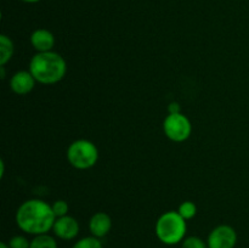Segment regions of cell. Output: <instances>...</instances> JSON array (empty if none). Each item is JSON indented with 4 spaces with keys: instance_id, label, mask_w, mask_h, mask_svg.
<instances>
[{
    "instance_id": "1",
    "label": "cell",
    "mask_w": 249,
    "mask_h": 248,
    "mask_svg": "<svg viewBox=\"0 0 249 248\" xmlns=\"http://www.w3.org/2000/svg\"><path fill=\"white\" fill-rule=\"evenodd\" d=\"M15 220L24 233L38 236L53 230L56 216L50 204L43 199L33 198L27 199L18 207Z\"/></svg>"
},
{
    "instance_id": "2",
    "label": "cell",
    "mask_w": 249,
    "mask_h": 248,
    "mask_svg": "<svg viewBox=\"0 0 249 248\" xmlns=\"http://www.w3.org/2000/svg\"><path fill=\"white\" fill-rule=\"evenodd\" d=\"M29 72L36 78V83L44 85L56 84L65 78L67 63L65 58L55 51L36 53L31 58Z\"/></svg>"
},
{
    "instance_id": "3",
    "label": "cell",
    "mask_w": 249,
    "mask_h": 248,
    "mask_svg": "<svg viewBox=\"0 0 249 248\" xmlns=\"http://www.w3.org/2000/svg\"><path fill=\"white\" fill-rule=\"evenodd\" d=\"M156 236L162 243L174 246L184 241L187 231L186 220L178 212L169 211L163 213L156 221Z\"/></svg>"
},
{
    "instance_id": "4",
    "label": "cell",
    "mask_w": 249,
    "mask_h": 248,
    "mask_svg": "<svg viewBox=\"0 0 249 248\" xmlns=\"http://www.w3.org/2000/svg\"><path fill=\"white\" fill-rule=\"evenodd\" d=\"M67 159L75 169L85 170L94 167L99 159V150L90 140L79 139L68 146Z\"/></svg>"
},
{
    "instance_id": "5",
    "label": "cell",
    "mask_w": 249,
    "mask_h": 248,
    "mask_svg": "<svg viewBox=\"0 0 249 248\" xmlns=\"http://www.w3.org/2000/svg\"><path fill=\"white\" fill-rule=\"evenodd\" d=\"M163 131L169 140L184 142L192 133L191 122L182 113H169L163 122Z\"/></svg>"
},
{
    "instance_id": "6",
    "label": "cell",
    "mask_w": 249,
    "mask_h": 248,
    "mask_svg": "<svg viewBox=\"0 0 249 248\" xmlns=\"http://www.w3.org/2000/svg\"><path fill=\"white\" fill-rule=\"evenodd\" d=\"M237 243V232L230 225H218L211 231L207 238L208 248H235Z\"/></svg>"
},
{
    "instance_id": "7",
    "label": "cell",
    "mask_w": 249,
    "mask_h": 248,
    "mask_svg": "<svg viewBox=\"0 0 249 248\" xmlns=\"http://www.w3.org/2000/svg\"><path fill=\"white\" fill-rule=\"evenodd\" d=\"M80 230L79 223L74 216L65 215L61 218H56L55 223H53V235L57 238L63 241H71L74 240L78 236Z\"/></svg>"
},
{
    "instance_id": "8",
    "label": "cell",
    "mask_w": 249,
    "mask_h": 248,
    "mask_svg": "<svg viewBox=\"0 0 249 248\" xmlns=\"http://www.w3.org/2000/svg\"><path fill=\"white\" fill-rule=\"evenodd\" d=\"M36 78L28 71H18L10 79V88L17 95H27L36 87Z\"/></svg>"
},
{
    "instance_id": "9",
    "label": "cell",
    "mask_w": 249,
    "mask_h": 248,
    "mask_svg": "<svg viewBox=\"0 0 249 248\" xmlns=\"http://www.w3.org/2000/svg\"><path fill=\"white\" fill-rule=\"evenodd\" d=\"M112 229V219L105 212H97L90 218L89 230L91 236L97 238H102L108 235Z\"/></svg>"
},
{
    "instance_id": "10",
    "label": "cell",
    "mask_w": 249,
    "mask_h": 248,
    "mask_svg": "<svg viewBox=\"0 0 249 248\" xmlns=\"http://www.w3.org/2000/svg\"><path fill=\"white\" fill-rule=\"evenodd\" d=\"M31 44L36 53L53 51L55 46V36L49 29L39 28L31 34Z\"/></svg>"
},
{
    "instance_id": "11",
    "label": "cell",
    "mask_w": 249,
    "mask_h": 248,
    "mask_svg": "<svg viewBox=\"0 0 249 248\" xmlns=\"http://www.w3.org/2000/svg\"><path fill=\"white\" fill-rule=\"evenodd\" d=\"M15 46L11 39L5 34L0 35V66H5L14 56Z\"/></svg>"
},
{
    "instance_id": "12",
    "label": "cell",
    "mask_w": 249,
    "mask_h": 248,
    "mask_svg": "<svg viewBox=\"0 0 249 248\" xmlns=\"http://www.w3.org/2000/svg\"><path fill=\"white\" fill-rule=\"evenodd\" d=\"M29 248H57V241L53 236L43 233L32 238Z\"/></svg>"
},
{
    "instance_id": "13",
    "label": "cell",
    "mask_w": 249,
    "mask_h": 248,
    "mask_svg": "<svg viewBox=\"0 0 249 248\" xmlns=\"http://www.w3.org/2000/svg\"><path fill=\"white\" fill-rule=\"evenodd\" d=\"M72 248H104V245L101 242V238H97L95 236H87L78 240Z\"/></svg>"
},
{
    "instance_id": "14",
    "label": "cell",
    "mask_w": 249,
    "mask_h": 248,
    "mask_svg": "<svg viewBox=\"0 0 249 248\" xmlns=\"http://www.w3.org/2000/svg\"><path fill=\"white\" fill-rule=\"evenodd\" d=\"M178 213L185 219V220H190V219L195 218V215L197 214V207L194 202L191 201H185L178 208Z\"/></svg>"
},
{
    "instance_id": "15",
    "label": "cell",
    "mask_w": 249,
    "mask_h": 248,
    "mask_svg": "<svg viewBox=\"0 0 249 248\" xmlns=\"http://www.w3.org/2000/svg\"><path fill=\"white\" fill-rule=\"evenodd\" d=\"M181 248H208V245L198 236H189L181 242Z\"/></svg>"
},
{
    "instance_id": "16",
    "label": "cell",
    "mask_w": 249,
    "mask_h": 248,
    "mask_svg": "<svg viewBox=\"0 0 249 248\" xmlns=\"http://www.w3.org/2000/svg\"><path fill=\"white\" fill-rule=\"evenodd\" d=\"M10 248H29L31 247V241L23 235H15L7 242Z\"/></svg>"
},
{
    "instance_id": "17",
    "label": "cell",
    "mask_w": 249,
    "mask_h": 248,
    "mask_svg": "<svg viewBox=\"0 0 249 248\" xmlns=\"http://www.w3.org/2000/svg\"><path fill=\"white\" fill-rule=\"evenodd\" d=\"M51 207H53V214H55L56 218H61V216L68 215L70 206H68L67 202L63 201V199H57V201H55L53 204H51Z\"/></svg>"
},
{
    "instance_id": "18",
    "label": "cell",
    "mask_w": 249,
    "mask_h": 248,
    "mask_svg": "<svg viewBox=\"0 0 249 248\" xmlns=\"http://www.w3.org/2000/svg\"><path fill=\"white\" fill-rule=\"evenodd\" d=\"M168 112L169 113H181V106L179 102H172L168 106Z\"/></svg>"
},
{
    "instance_id": "19",
    "label": "cell",
    "mask_w": 249,
    "mask_h": 248,
    "mask_svg": "<svg viewBox=\"0 0 249 248\" xmlns=\"http://www.w3.org/2000/svg\"><path fill=\"white\" fill-rule=\"evenodd\" d=\"M0 168H1V170H0V177H4V173H5V163L4 160H0Z\"/></svg>"
},
{
    "instance_id": "20",
    "label": "cell",
    "mask_w": 249,
    "mask_h": 248,
    "mask_svg": "<svg viewBox=\"0 0 249 248\" xmlns=\"http://www.w3.org/2000/svg\"><path fill=\"white\" fill-rule=\"evenodd\" d=\"M0 77L4 79L5 78V66H0Z\"/></svg>"
},
{
    "instance_id": "21",
    "label": "cell",
    "mask_w": 249,
    "mask_h": 248,
    "mask_svg": "<svg viewBox=\"0 0 249 248\" xmlns=\"http://www.w3.org/2000/svg\"><path fill=\"white\" fill-rule=\"evenodd\" d=\"M23 2H28V4H34V2H38L40 0H22Z\"/></svg>"
},
{
    "instance_id": "22",
    "label": "cell",
    "mask_w": 249,
    "mask_h": 248,
    "mask_svg": "<svg viewBox=\"0 0 249 248\" xmlns=\"http://www.w3.org/2000/svg\"><path fill=\"white\" fill-rule=\"evenodd\" d=\"M0 248H10V247H9V245H7V243L1 242V243H0Z\"/></svg>"
}]
</instances>
